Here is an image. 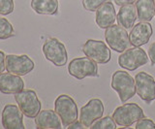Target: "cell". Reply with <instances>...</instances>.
<instances>
[{"instance_id":"1","label":"cell","mask_w":155,"mask_h":129,"mask_svg":"<svg viewBox=\"0 0 155 129\" xmlns=\"http://www.w3.org/2000/svg\"><path fill=\"white\" fill-rule=\"evenodd\" d=\"M110 85L111 88L117 92L120 101L122 103H126V101H128L137 93L135 87V79L126 71H115L113 74Z\"/></svg>"},{"instance_id":"2","label":"cell","mask_w":155,"mask_h":129,"mask_svg":"<svg viewBox=\"0 0 155 129\" xmlns=\"http://www.w3.org/2000/svg\"><path fill=\"white\" fill-rule=\"evenodd\" d=\"M54 111L59 116L64 127H68L79 117V110L75 100L67 94H61L55 99Z\"/></svg>"},{"instance_id":"3","label":"cell","mask_w":155,"mask_h":129,"mask_svg":"<svg viewBox=\"0 0 155 129\" xmlns=\"http://www.w3.org/2000/svg\"><path fill=\"white\" fill-rule=\"evenodd\" d=\"M144 117L143 109L136 103H126L117 107L113 114V118L119 126L129 127Z\"/></svg>"},{"instance_id":"4","label":"cell","mask_w":155,"mask_h":129,"mask_svg":"<svg viewBox=\"0 0 155 129\" xmlns=\"http://www.w3.org/2000/svg\"><path fill=\"white\" fill-rule=\"evenodd\" d=\"M15 99L23 114L29 118H35L41 111V101L34 90L23 89L15 94Z\"/></svg>"},{"instance_id":"5","label":"cell","mask_w":155,"mask_h":129,"mask_svg":"<svg viewBox=\"0 0 155 129\" xmlns=\"http://www.w3.org/2000/svg\"><path fill=\"white\" fill-rule=\"evenodd\" d=\"M43 54L46 59L57 67L66 65L68 54L65 45L56 38H50L43 45Z\"/></svg>"},{"instance_id":"6","label":"cell","mask_w":155,"mask_h":129,"mask_svg":"<svg viewBox=\"0 0 155 129\" xmlns=\"http://www.w3.org/2000/svg\"><path fill=\"white\" fill-rule=\"evenodd\" d=\"M119 25H113L106 28L105 40L111 50L117 52H123L130 47L129 33Z\"/></svg>"},{"instance_id":"7","label":"cell","mask_w":155,"mask_h":129,"mask_svg":"<svg viewBox=\"0 0 155 129\" xmlns=\"http://www.w3.org/2000/svg\"><path fill=\"white\" fill-rule=\"evenodd\" d=\"M68 72L77 80H84L86 77L98 76V66L89 57H76L68 65Z\"/></svg>"},{"instance_id":"8","label":"cell","mask_w":155,"mask_h":129,"mask_svg":"<svg viewBox=\"0 0 155 129\" xmlns=\"http://www.w3.org/2000/svg\"><path fill=\"white\" fill-rule=\"evenodd\" d=\"M148 62L147 52L140 47L127 49L118 56V65L128 71H134Z\"/></svg>"},{"instance_id":"9","label":"cell","mask_w":155,"mask_h":129,"mask_svg":"<svg viewBox=\"0 0 155 129\" xmlns=\"http://www.w3.org/2000/svg\"><path fill=\"white\" fill-rule=\"evenodd\" d=\"M82 51L85 56L98 64H106L110 60L111 54L106 43L100 40H87L82 46Z\"/></svg>"},{"instance_id":"10","label":"cell","mask_w":155,"mask_h":129,"mask_svg":"<svg viewBox=\"0 0 155 129\" xmlns=\"http://www.w3.org/2000/svg\"><path fill=\"white\" fill-rule=\"evenodd\" d=\"M136 92L147 104L155 100V80L147 72H139L135 76Z\"/></svg>"},{"instance_id":"11","label":"cell","mask_w":155,"mask_h":129,"mask_svg":"<svg viewBox=\"0 0 155 129\" xmlns=\"http://www.w3.org/2000/svg\"><path fill=\"white\" fill-rule=\"evenodd\" d=\"M5 64L7 72L18 76H25L29 74L35 67L34 61L26 55H8L5 58Z\"/></svg>"},{"instance_id":"12","label":"cell","mask_w":155,"mask_h":129,"mask_svg":"<svg viewBox=\"0 0 155 129\" xmlns=\"http://www.w3.org/2000/svg\"><path fill=\"white\" fill-rule=\"evenodd\" d=\"M104 104L98 98L90 99L84 106H82L80 112V121L86 128H90L97 119L103 117Z\"/></svg>"},{"instance_id":"13","label":"cell","mask_w":155,"mask_h":129,"mask_svg":"<svg viewBox=\"0 0 155 129\" xmlns=\"http://www.w3.org/2000/svg\"><path fill=\"white\" fill-rule=\"evenodd\" d=\"M2 125L5 129H24L23 113L15 104H7L2 111Z\"/></svg>"},{"instance_id":"14","label":"cell","mask_w":155,"mask_h":129,"mask_svg":"<svg viewBox=\"0 0 155 129\" xmlns=\"http://www.w3.org/2000/svg\"><path fill=\"white\" fill-rule=\"evenodd\" d=\"M153 33L152 25L148 22H140L131 29L129 33L130 44L134 47H140L147 44Z\"/></svg>"},{"instance_id":"15","label":"cell","mask_w":155,"mask_h":129,"mask_svg":"<svg viewBox=\"0 0 155 129\" xmlns=\"http://www.w3.org/2000/svg\"><path fill=\"white\" fill-rule=\"evenodd\" d=\"M24 88V82L21 76L12 73L0 74V91L4 94H16Z\"/></svg>"},{"instance_id":"16","label":"cell","mask_w":155,"mask_h":129,"mask_svg":"<svg viewBox=\"0 0 155 129\" xmlns=\"http://www.w3.org/2000/svg\"><path fill=\"white\" fill-rule=\"evenodd\" d=\"M35 124L39 129H60L62 121L55 111L43 110L35 117Z\"/></svg>"},{"instance_id":"17","label":"cell","mask_w":155,"mask_h":129,"mask_svg":"<svg viewBox=\"0 0 155 129\" xmlns=\"http://www.w3.org/2000/svg\"><path fill=\"white\" fill-rule=\"evenodd\" d=\"M115 9L114 4L110 1H106L103 5L100 6L96 11L95 22L100 28H108L113 25L115 22Z\"/></svg>"},{"instance_id":"18","label":"cell","mask_w":155,"mask_h":129,"mask_svg":"<svg viewBox=\"0 0 155 129\" xmlns=\"http://www.w3.org/2000/svg\"><path fill=\"white\" fill-rule=\"evenodd\" d=\"M137 18V10H136V6L133 3L125 4V5L121 6L117 16H116V21H117L118 25L124 27L125 29L132 28Z\"/></svg>"},{"instance_id":"19","label":"cell","mask_w":155,"mask_h":129,"mask_svg":"<svg viewBox=\"0 0 155 129\" xmlns=\"http://www.w3.org/2000/svg\"><path fill=\"white\" fill-rule=\"evenodd\" d=\"M135 6L140 22H149L155 16L154 0H137Z\"/></svg>"},{"instance_id":"20","label":"cell","mask_w":155,"mask_h":129,"mask_svg":"<svg viewBox=\"0 0 155 129\" xmlns=\"http://www.w3.org/2000/svg\"><path fill=\"white\" fill-rule=\"evenodd\" d=\"M31 8L39 15H55L58 11L57 0H31Z\"/></svg>"},{"instance_id":"21","label":"cell","mask_w":155,"mask_h":129,"mask_svg":"<svg viewBox=\"0 0 155 129\" xmlns=\"http://www.w3.org/2000/svg\"><path fill=\"white\" fill-rule=\"evenodd\" d=\"M15 36L14 27L5 18L0 17V40H6Z\"/></svg>"},{"instance_id":"22","label":"cell","mask_w":155,"mask_h":129,"mask_svg":"<svg viewBox=\"0 0 155 129\" xmlns=\"http://www.w3.org/2000/svg\"><path fill=\"white\" fill-rule=\"evenodd\" d=\"M91 129H115L116 123L113 117H100L99 119L90 126Z\"/></svg>"},{"instance_id":"23","label":"cell","mask_w":155,"mask_h":129,"mask_svg":"<svg viewBox=\"0 0 155 129\" xmlns=\"http://www.w3.org/2000/svg\"><path fill=\"white\" fill-rule=\"evenodd\" d=\"M108 0H82V6L86 11L95 12Z\"/></svg>"},{"instance_id":"24","label":"cell","mask_w":155,"mask_h":129,"mask_svg":"<svg viewBox=\"0 0 155 129\" xmlns=\"http://www.w3.org/2000/svg\"><path fill=\"white\" fill-rule=\"evenodd\" d=\"M14 11V0H0V15H10Z\"/></svg>"},{"instance_id":"25","label":"cell","mask_w":155,"mask_h":129,"mask_svg":"<svg viewBox=\"0 0 155 129\" xmlns=\"http://www.w3.org/2000/svg\"><path fill=\"white\" fill-rule=\"evenodd\" d=\"M136 129H155V122L150 118L143 117L136 123Z\"/></svg>"},{"instance_id":"26","label":"cell","mask_w":155,"mask_h":129,"mask_svg":"<svg viewBox=\"0 0 155 129\" xmlns=\"http://www.w3.org/2000/svg\"><path fill=\"white\" fill-rule=\"evenodd\" d=\"M148 57L150 61H151V64H155V42H153L151 45H150L149 49H148Z\"/></svg>"},{"instance_id":"27","label":"cell","mask_w":155,"mask_h":129,"mask_svg":"<svg viewBox=\"0 0 155 129\" xmlns=\"http://www.w3.org/2000/svg\"><path fill=\"white\" fill-rule=\"evenodd\" d=\"M5 58H6V55L5 54L0 51V74L4 72V70L6 69V64H5Z\"/></svg>"},{"instance_id":"28","label":"cell","mask_w":155,"mask_h":129,"mask_svg":"<svg viewBox=\"0 0 155 129\" xmlns=\"http://www.w3.org/2000/svg\"><path fill=\"white\" fill-rule=\"evenodd\" d=\"M67 128L68 129H82V128H86V127L81 122V121H76L75 122L71 123Z\"/></svg>"},{"instance_id":"29","label":"cell","mask_w":155,"mask_h":129,"mask_svg":"<svg viewBox=\"0 0 155 129\" xmlns=\"http://www.w3.org/2000/svg\"><path fill=\"white\" fill-rule=\"evenodd\" d=\"M136 0H114V3L118 6H123L125 4H129V3H133Z\"/></svg>"},{"instance_id":"30","label":"cell","mask_w":155,"mask_h":129,"mask_svg":"<svg viewBox=\"0 0 155 129\" xmlns=\"http://www.w3.org/2000/svg\"><path fill=\"white\" fill-rule=\"evenodd\" d=\"M154 9H155V0H154Z\"/></svg>"}]
</instances>
